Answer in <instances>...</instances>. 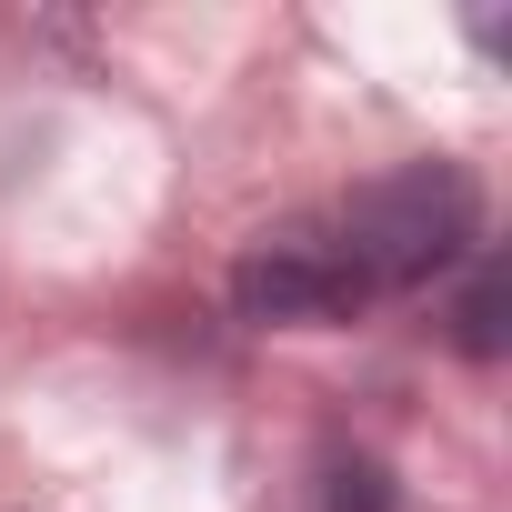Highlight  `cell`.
Instances as JSON below:
<instances>
[{
	"label": "cell",
	"instance_id": "cell-4",
	"mask_svg": "<svg viewBox=\"0 0 512 512\" xmlns=\"http://www.w3.org/2000/svg\"><path fill=\"white\" fill-rule=\"evenodd\" d=\"M392 512H412V502H392Z\"/></svg>",
	"mask_w": 512,
	"mask_h": 512
},
{
	"label": "cell",
	"instance_id": "cell-1",
	"mask_svg": "<svg viewBox=\"0 0 512 512\" xmlns=\"http://www.w3.org/2000/svg\"><path fill=\"white\" fill-rule=\"evenodd\" d=\"M472 231H482V191H472V171H452V161H402V171L362 181V191L342 201V221H332L342 262L362 272L372 302H382V292H422L442 262L472 251Z\"/></svg>",
	"mask_w": 512,
	"mask_h": 512
},
{
	"label": "cell",
	"instance_id": "cell-2",
	"mask_svg": "<svg viewBox=\"0 0 512 512\" xmlns=\"http://www.w3.org/2000/svg\"><path fill=\"white\" fill-rule=\"evenodd\" d=\"M372 292L362 272L342 262L332 221H292V231H262L231 272V312L262 322V332H312V322H352Z\"/></svg>",
	"mask_w": 512,
	"mask_h": 512
},
{
	"label": "cell",
	"instance_id": "cell-3",
	"mask_svg": "<svg viewBox=\"0 0 512 512\" xmlns=\"http://www.w3.org/2000/svg\"><path fill=\"white\" fill-rule=\"evenodd\" d=\"M452 342H462L472 362H492V352H502V251H472V282H462Z\"/></svg>",
	"mask_w": 512,
	"mask_h": 512
}]
</instances>
